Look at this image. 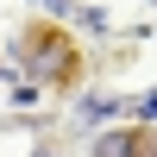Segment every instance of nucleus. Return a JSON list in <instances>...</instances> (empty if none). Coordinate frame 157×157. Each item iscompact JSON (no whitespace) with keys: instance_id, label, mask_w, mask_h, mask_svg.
<instances>
[{"instance_id":"f257e3e1","label":"nucleus","mask_w":157,"mask_h":157,"mask_svg":"<svg viewBox=\"0 0 157 157\" xmlns=\"http://www.w3.org/2000/svg\"><path fill=\"white\" fill-rule=\"evenodd\" d=\"M138 151H145V138H138V132H107V138L94 145V157H138Z\"/></svg>"},{"instance_id":"f03ea898","label":"nucleus","mask_w":157,"mask_h":157,"mask_svg":"<svg viewBox=\"0 0 157 157\" xmlns=\"http://www.w3.org/2000/svg\"><path fill=\"white\" fill-rule=\"evenodd\" d=\"M138 113H145V120L157 126V88H151V94H145V107H138Z\"/></svg>"}]
</instances>
